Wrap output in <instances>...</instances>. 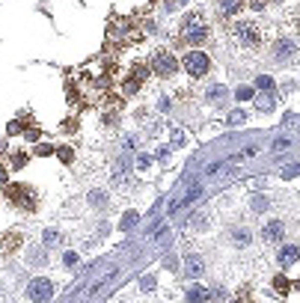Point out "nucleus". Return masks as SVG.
I'll use <instances>...</instances> for the list:
<instances>
[{"label": "nucleus", "instance_id": "39448f33", "mask_svg": "<svg viewBox=\"0 0 300 303\" xmlns=\"http://www.w3.org/2000/svg\"><path fill=\"white\" fill-rule=\"evenodd\" d=\"M235 39H238L244 48H256L261 36H258V27H256V24L241 21V24H235Z\"/></svg>", "mask_w": 300, "mask_h": 303}, {"label": "nucleus", "instance_id": "4468645a", "mask_svg": "<svg viewBox=\"0 0 300 303\" xmlns=\"http://www.w3.org/2000/svg\"><path fill=\"white\" fill-rule=\"evenodd\" d=\"M205 297H208V291H205V288H199V285H193L191 291H187V303H202Z\"/></svg>", "mask_w": 300, "mask_h": 303}, {"label": "nucleus", "instance_id": "a211bd4d", "mask_svg": "<svg viewBox=\"0 0 300 303\" xmlns=\"http://www.w3.org/2000/svg\"><path fill=\"white\" fill-rule=\"evenodd\" d=\"M274 288H277V291H279V294H285V291H288V288H291V282H288V280H285V277H274Z\"/></svg>", "mask_w": 300, "mask_h": 303}, {"label": "nucleus", "instance_id": "f03ea898", "mask_svg": "<svg viewBox=\"0 0 300 303\" xmlns=\"http://www.w3.org/2000/svg\"><path fill=\"white\" fill-rule=\"evenodd\" d=\"M149 65H152V71L158 74V78H170V74L178 71V63H175V57H172L170 51H158Z\"/></svg>", "mask_w": 300, "mask_h": 303}, {"label": "nucleus", "instance_id": "a878e982", "mask_svg": "<svg viewBox=\"0 0 300 303\" xmlns=\"http://www.w3.org/2000/svg\"><path fill=\"white\" fill-rule=\"evenodd\" d=\"M89 202H92V205L98 208V205H104V196H101L98 191H92V194H89Z\"/></svg>", "mask_w": 300, "mask_h": 303}, {"label": "nucleus", "instance_id": "20e7f679", "mask_svg": "<svg viewBox=\"0 0 300 303\" xmlns=\"http://www.w3.org/2000/svg\"><path fill=\"white\" fill-rule=\"evenodd\" d=\"M51 294H54L51 280H33V282L27 285V297H30L33 303H48V300H51Z\"/></svg>", "mask_w": 300, "mask_h": 303}, {"label": "nucleus", "instance_id": "9d476101", "mask_svg": "<svg viewBox=\"0 0 300 303\" xmlns=\"http://www.w3.org/2000/svg\"><path fill=\"white\" fill-rule=\"evenodd\" d=\"M297 259H300V250H297V247H282V250H279V264H282V268L297 264Z\"/></svg>", "mask_w": 300, "mask_h": 303}, {"label": "nucleus", "instance_id": "ea45409f", "mask_svg": "<svg viewBox=\"0 0 300 303\" xmlns=\"http://www.w3.org/2000/svg\"><path fill=\"white\" fill-rule=\"evenodd\" d=\"M235 303H244V300H235Z\"/></svg>", "mask_w": 300, "mask_h": 303}, {"label": "nucleus", "instance_id": "aec40b11", "mask_svg": "<svg viewBox=\"0 0 300 303\" xmlns=\"http://www.w3.org/2000/svg\"><path fill=\"white\" fill-rule=\"evenodd\" d=\"M134 223H137V211H128V214L122 217V229H131Z\"/></svg>", "mask_w": 300, "mask_h": 303}, {"label": "nucleus", "instance_id": "e433bc0d", "mask_svg": "<svg viewBox=\"0 0 300 303\" xmlns=\"http://www.w3.org/2000/svg\"><path fill=\"white\" fill-rule=\"evenodd\" d=\"M6 131H9V134H18V131H21V122H9V128H6Z\"/></svg>", "mask_w": 300, "mask_h": 303}, {"label": "nucleus", "instance_id": "7c9ffc66", "mask_svg": "<svg viewBox=\"0 0 300 303\" xmlns=\"http://www.w3.org/2000/svg\"><path fill=\"white\" fill-rule=\"evenodd\" d=\"M54 152H57V149H51V146H39V149H36V155L45 158V155H54Z\"/></svg>", "mask_w": 300, "mask_h": 303}, {"label": "nucleus", "instance_id": "ddd939ff", "mask_svg": "<svg viewBox=\"0 0 300 303\" xmlns=\"http://www.w3.org/2000/svg\"><path fill=\"white\" fill-rule=\"evenodd\" d=\"M205 98H208L211 104L223 101V98H226V87H223V84H214V87H208V89H205Z\"/></svg>", "mask_w": 300, "mask_h": 303}, {"label": "nucleus", "instance_id": "c756f323", "mask_svg": "<svg viewBox=\"0 0 300 303\" xmlns=\"http://www.w3.org/2000/svg\"><path fill=\"white\" fill-rule=\"evenodd\" d=\"M271 107H274V101H271L268 95H265V98H258V110H271Z\"/></svg>", "mask_w": 300, "mask_h": 303}, {"label": "nucleus", "instance_id": "2f4dec72", "mask_svg": "<svg viewBox=\"0 0 300 303\" xmlns=\"http://www.w3.org/2000/svg\"><path fill=\"white\" fill-rule=\"evenodd\" d=\"M24 164H27V155H15V158H12V167H15V170L24 167Z\"/></svg>", "mask_w": 300, "mask_h": 303}, {"label": "nucleus", "instance_id": "5701e85b", "mask_svg": "<svg viewBox=\"0 0 300 303\" xmlns=\"http://www.w3.org/2000/svg\"><path fill=\"white\" fill-rule=\"evenodd\" d=\"M24 134H27V140H30V143H33V140H39V137H42V131H39V128H36V125H30V128H27Z\"/></svg>", "mask_w": 300, "mask_h": 303}, {"label": "nucleus", "instance_id": "b1692460", "mask_svg": "<svg viewBox=\"0 0 300 303\" xmlns=\"http://www.w3.org/2000/svg\"><path fill=\"white\" fill-rule=\"evenodd\" d=\"M253 208H256V211H265V208H268V199H265V196H256V199H253Z\"/></svg>", "mask_w": 300, "mask_h": 303}, {"label": "nucleus", "instance_id": "6e6552de", "mask_svg": "<svg viewBox=\"0 0 300 303\" xmlns=\"http://www.w3.org/2000/svg\"><path fill=\"white\" fill-rule=\"evenodd\" d=\"M21 247V235L18 232H0V253H12Z\"/></svg>", "mask_w": 300, "mask_h": 303}, {"label": "nucleus", "instance_id": "412c9836", "mask_svg": "<svg viewBox=\"0 0 300 303\" xmlns=\"http://www.w3.org/2000/svg\"><path fill=\"white\" fill-rule=\"evenodd\" d=\"M256 87H258V89H271V87H274V81L268 78V74H261V78H256Z\"/></svg>", "mask_w": 300, "mask_h": 303}, {"label": "nucleus", "instance_id": "a19ab883", "mask_svg": "<svg viewBox=\"0 0 300 303\" xmlns=\"http://www.w3.org/2000/svg\"><path fill=\"white\" fill-rule=\"evenodd\" d=\"M0 155H3V149H0Z\"/></svg>", "mask_w": 300, "mask_h": 303}, {"label": "nucleus", "instance_id": "473e14b6", "mask_svg": "<svg viewBox=\"0 0 300 303\" xmlns=\"http://www.w3.org/2000/svg\"><path fill=\"white\" fill-rule=\"evenodd\" d=\"M229 122H232V125H238V122H244V113H241V110H235V113H232V116H229Z\"/></svg>", "mask_w": 300, "mask_h": 303}, {"label": "nucleus", "instance_id": "c85d7f7f", "mask_svg": "<svg viewBox=\"0 0 300 303\" xmlns=\"http://www.w3.org/2000/svg\"><path fill=\"white\" fill-rule=\"evenodd\" d=\"M63 261L68 264V268H71V264H78V253H65V256H63Z\"/></svg>", "mask_w": 300, "mask_h": 303}, {"label": "nucleus", "instance_id": "c9c22d12", "mask_svg": "<svg viewBox=\"0 0 300 303\" xmlns=\"http://www.w3.org/2000/svg\"><path fill=\"white\" fill-rule=\"evenodd\" d=\"M9 184V173L6 170H0V187H6Z\"/></svg>", "mask_w": 300, "mask_h": 303}, {"label": "nucleus", "instance_id": "bb28decb", "mask_svg": "<svg viewBox=\"0 0 300 303\" xmlns=\"http://www.w3.org/2000/svg\"><path fill=\"white\" fill-rule=\"evenodd\" d=\"M297 173H300V164H294V167H285V170H282V175H285V178H294Z\"/></svg>", "mask_w": 300, "mask_h": 303}, {"label": "nucleus", "instance_id": "f3484780", "mask_svg": "<svg viewBox=\"0 0 300 303\" xmlns=\"http://www.w3.org/2000/svg\"><path fill=\"white\" fill-rule=\"evenodd\" d=\"M57 155H60V161H63V164H71V161H74V152H71L68 146H63V149H57Z\"/></svg>", "mask_w": 300, "mask_h": 303}, {"label": "nucleus", "instance_id": "9b49d317", "mask_svg": "<svg viewBox=\"0 0 300 303\" xmlns=\"http://www.w3.org/2000/svg\"><path fill=\"white\" fill-rule=\"evenodd\" d=\"M220 15H238L244 9V0H217Z\"/></svg>", "mask_w": 300, "mask_h": 303}, {"label": "nucleus", "instance_id": "f8f14e48", "mask_svg": "<svg viewBox=\"0 0 300 303\" xmlns=\"http://www.w3.org/2000/svg\"><path fill=\"white\" fill-rule=\"evenodd\" d=\"M184 264H187V271H184L187 277H199V274L205 271V264H202V259H196V256H187V261H184Z\"/></svg>", "mask_w": 300, "mask_h": 303}, {"label": "nucleus", "instance_id": "4be33fe9", "mask_svg": "<svg viewBox=\"0 0 300 303\" xmlns=\"http://www.w3.org/2000/svg\"><path fill=\"white\" fill-rule=\"evenodd\" d=\"M57 241H60V232H57V229H48V232H45V244L51 247V244H57Z\"/></svg>", "mask_w": 300, "mask_h": 303}, {"label": "nucleus", "instance_id": "393cba45", "mask_svg": "<svg viewBox=\"0 0 300 303\" xmlns=\"http://www.w3.org/2000/svg\"><path fill=\"white\" fill-rule=\"evenodd\" d=\"M140 288H143V291H152V288H155V277H143Z\"/></svg>", "mask_w": 300, "mask_h": 303}, {"label": "nucleus", "instance_id": "f704fd0d", "mask_svg": "<svg viewBox=\"0 0 300 303\" xmlns=\"http://www.w3.org/2000/svg\"><path fill=\"white\" fill-rule=\"evenodd\" d=\"M63 131H65V134H71V131H78V128H74V119H65V122H63Z\"/></svg>", "mask_w": 300, "mask_h": 303}, {"label": "nucleus", "instance_id": "cd10ccee", "mask_svg": "<svg viewBox=\"0 0 300 303\" xmlns=\"http://www.w3.org/2000/svg\"><path fill=\"white\" fill-rule=\"evenodd\" d=\"M33 261H36V264H42V261H45V253H39V250L30 253V264H33Z\"/></svg>", "mask_w": 300, "mask_h": 303}, {"label": "nucleus", "instance_id": "2eb2a0df", "mask_svg": "<svg viewBox=\"0 0 300 303\" xmlns=\"http://www.w3.org/2000/svg\"><path fill=\"white\" fill-rule=\"evenodd\" d=\"M232 241H235L238 247L250 244V229H235V232H232Z\"/></svg>", "mask_w": 300, "mask_h": 303}, {"label": "nucleus", "instance_id": "6ab92c4d", "mask_svg": "<svg viewBox=\"0 0 300 303\" xmlns=\"http://www.w3.org/2000/svg\"><path fill=\"white\" fill-rule=\"evenodd\" d=\"M235 98H238V101H250V98H253V87H238Z\"/></svg>", "mask_w": 300, "mask_h": 303}, {"label": "nucleus", "instance_id": "1a4fd4ad", "mask_svg": "<svg viewBox=\"0 0 300 303\" xmlns=\"http://www.w3.org/2000/svg\"><path fill=\"white\" fill-rule=\"evenodd\" d=\"M128 30H131L128 18H113V21H110V39H125Z\"/></svg>", "mask_w": 300, "mask_h": 303}, {"label": "nucleus", "instance_id": "7ed1b4c3", "mask_svg": "<svg viewBox=\"0 0 300 303\" xmlns=\"http://www.w3.org/2000/svg\"><path fill=\"white\" fill-rule=\"evenodd\" d=\"M184 39L191 42V45H202L208 39V27L202 24L199 15H191V18L184 21Z\"/></svg>", "mask_w": 300, "mask_h": 303}, {"label": "nucleus", "instance_id": "f257e3e1", "mask_svg": "<svg viewBox=\"0 0 300 303\" xmlns=\"http://www.w3.org/2000/svg\"><path fill=\"white\" fill-rule=\"evenodd\" d=\"M184 68L191 71L193 78H205L208 68H211V60H208V54H205V51L193 48L191 54H184Z\"/></svg>", "mask_w": 300, "mask_h": 303}, {"label": "nucleus", "instance_id": "4c0bfd02", "mask_svg": "<svg viewBox=\"0 0 300 303\" xmlns=\"http://www.w3.org/2000/svg\"><path fill=\"white\" fill-rule=\"evenodd\" d=\"M265 3L268 0H253V9H265Z\"/></svg>", "mask_w": 300, "mask_h": 303}, {"label": "nucleus", "instance_id": "423d86ee", "mask_svg": "<svg viewBox=\"0 0 300 303\" xmlns=\"http://www.w3.org/2000/svg\"><path fill=\"white\" fill-rule=\"evenodd\" d=\"M282 235H285V226H282L279 220L265 223V229H261V238H265L268 244H279V241H282Z\"/></svg>", "mask_w": 300, "mask_h": 303}, {"label": "nucleus", "instance_id": "0eeeda50", "mask_svg": "<svg viewBox=\"0 0 300 303\" xmlns=\"http://www.w3.org/2000/svg\"><path fill=\"white\" fill-rule=\"evenodd\" d=\"M297 54V45L291 42V39H277L274 42V57L279 60V63H285L288 57H294Z\"/></svg>", "mask_w": 300, "mask_h": 303}, {"label": "nucleus", "instance_id": "72a5a7b5", "mask_svg": "<svg viewBox=\"0 0 300 303\" xmlns=\"http://www.w3.org/2000/svg\"><path fill=\"white\" fill-rule=\"evenodd\" d=\"M149 164H152V158H149V155H140V161H137V167H140V170H146Z\"/></svg>", "mask_w": 300, "mask_h": 303}, {"label": "nucleus", "instance_id": "dca6fc26", "mask_svg": "<svg viewBox=\"0 0 300 303\" xmlns=\"http://www.w3.org/2000/svg\"><path fill=\"white\" fill-rule=\"evenodd\" d=\"M137 89H140V81H137V78H128V81L122 84V92H125V95H134Z\"/></svg>", "mask_w": 300, "mask_h": 303}, {"label": "nucleus", "instance_id": "58836bf2", "mask_svg": "<svg viewBox=\"0 0 300 303\" xmlns=\"http://www.w3.org/2000/svg\"><path fill=\"white\" fill-rule=\"evenodd\" d=\"M297 288H300V280H297Z\"/></svg>", "mask_w": 300, "mask_h": 303}]
</instances>
